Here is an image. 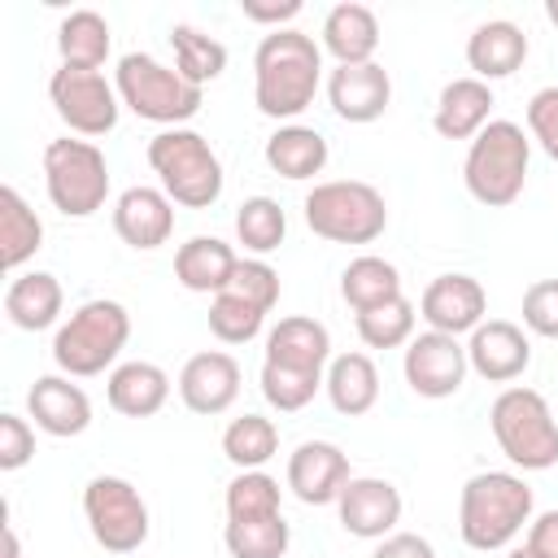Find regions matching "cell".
<instances>
[{
    "instance_id": "6da1fadb",
    "label": "cell",
    "mask_w": 558,
    "mask_h": 558,
    "mask_svg": "<svg viewBox=\"0 0 558 558\" xmlns=\"http://www.w3.org/2000/svg\"><path fill=\"white\" fill-rule=\"evenodd\" d=\"M318 83H323V48L314 44V35L296 26L262 35L253 52V105L266 118L283 122L305 113L318 96Z\"/></svg>"
},
{
    "instance_id": "7a4b0ae2",
    "label": "cell",
    "mask_w": 558,
    "mask_h": 558,
    "mask_svg": "<svg viewBox=\"0 0 558 558\" xmlns=\"http://www.w3.org/2000/svg\"><path fill=\"white\" fill-rule=\"evenodd\" d=\"M532 488L514 471H480L458 493V532L471 549H506L532 523Z\"/></svg>"
},
{
    "instance_id": "3957f363",
    "label": "cell",
    "mask_w": 558,
    "mask_h": 558,
    "mask_svg": "<svg viewBox=\"0 0 558 558\" xmlns=\"http://www.w3.org/2000/svg\"><path fill=\"white\" fill-rule=\"evenodd\" d=\"M527 161H532V135L510 118H493L466 148L462 183L480 205L506 209L523 196Z\"/></svg>"
},
{
    "instance_id": "277c9868",
    "label": "cell",
    "mask_w": 558,
    "mask_h": 558,
    "mask_svg": "<svg viewBox=\"0 0 558 558\" xmlns=\"http://www.w3.org/2000/svg\"><path fill=\"white\" fill-rule=\"evenodd\" d=\"M131 340V314L122 301H109V296H96V301H83L52 336V362L61 375L70 379H87V375H100L118 362V353L126 349Z\"/></svg>"
},
{
    "instance_id": "5b68a950",
    "label": "cell",
    "mask_w": 558,
    "mask_h": 558,
    "mask_svg": "<svg viewBox=\"0 0 558 558\" xmlns=\"http://www.w3.org/2000/svg\"><path fill=\"white\" fill-rule=\"evenodd\" d=\"M148 166L161 179V192L183 209H209L222 196V161L192 126L157 131L148 140Z\"/></svg>"
},
{
    "instance_id": "8992f818",
    "label": "cell",
    "mask_w": 558,
    "mask_h": 558,
    "mask_svg": "<svg viewBox=\"0 0 558 558\" xmlns=\"http://www.w3.org/2000/svg\"><path fill=\"white\" fill-rule=\"evenodd\" d=\"M113 87L135 118L157 122L166 131L192 122L205 105V87H192L174 65H161L148 52H126L113 70Z\"/></svg>"
},
{
    "instance_id": "52a82bcc",
    "label": "cell",
    "mask_w": 558,
    "mask_h": 558,
    "mask_svg": "<svg viewBox=\"0 0 558 558\" xmlns=\"http://www.w3.org/2000/svg\"><path fill=\"white\" fill-rule=\"evenodd\" d=\"M488 427L519 471H549L558 462V418L536 388H501L488 405Z\"/></svg>"
},
{
    "instance_id": "ba28073f",
    "label": "cell",
    "mask_w": 558,
    "mask_h": 558,
    "mask_svg": "<svg viewBox=\"0 0 558 558\" xmlns=\"http://www.w3.org/2000/svg\"><path fill=\"white\" fill-rule=\"evenodd\" d=\"M305 222L331 244H375L388 227V205L366 179H327L305 192Z\"/></svg>"
},
{
    "instance_id": "9c48e42d",
    "label": "cell",
    "mask_w": 558,
    "mask_h": 558,
    "mask_svg": "<svg viewBox=\"0 0 558 558\" xmlns=\"http://www.w3.org/2000/svg\"><path fill=\"white\" fill-rule=\"evenodd\" d=\"M44 187L57 214L92 218L109 201V161L92 140H48L44 148Z\"/></svg>"
},
{
    "instance_id": "30bf717a",
    "label": "cell",
    "mask_w": 558,
    "mask_h": 558,
    "mask_svg": "<svg viewBox=\"0 0 558 558\" xmlns=\"http://www.w3.org/2000/svg\"><path fill=\"white\" fill-rule=\"evenodd\" d=\"M83 519L105 554H135L148 541V501L122 475H92L83 488Z\"/></svg>"
},
{
    "instance_id": "8fae6325",
    "label": "cell",
    "mask_w": 558,
    "mask_h": 558,
    "mask_svg": "<svg viewBox=\"0 0 558 558\" xmlns=\"http://www.w3.org/2000/svg\"><path fill=\"white\" fill-rule=\"evenodd\" d=\"M48 100L57 109V118L83 135V140H96V135H109L118 126V87L100 74V70H74V65H61L52 70L48 78Z\"/></svg>"
},
{
    "instance_id": "7c38bea8",
    "label": "cell",
    "mask_w": 558,
    "mask_h": 558,
    "mask_svg": "<svg viewBox=\"0 0 558 558\" xmlns=\"http://www.w3.org/2000/svg\"><path fill=\"white\" fill-rule=\"evenodd\" d=\"M471 362H466V344L458 336H445V331H418L410 344H405V357H401V375L405 384L427 397V401H445L462 388Z\"/></svg>"
},
{
    "instance_id": "4fadbf2b",
    "label": "cell",
    "mask_w": 558,
    "mask_h": 558,
    "mask_svg": "<svg viewBox=\"0 0 558 558\" xmlns=\"http://www.w3.org/2000/svg\"><path fill=\"white\" fill-rule=\"evenodd\" d=\"M340 527L357 541H384L401 523V493L392 480L379 475H353L336 497Z\"/></svg>"
},
{
    "instance_id": "5bb4252c",
    "label": "cell",
    "mask_w": 558,
    "mask_h": 558,
    "mask_svg": "<svg viewBox=\"0 0 558 558\" xmlns=\"http://www.w3.org/2000/svg\"><path fill=\"white\" fill-rule=\"evenodd\" d=\"M488 292L475 275H436L418 296V318L445 336H471L484 323Z\"/></svg>"
},
{
    "instance_id": "9a60e30c",
    "label": "cell",
    "mask_w": 558,
    "mask_h": 558,
    "mask_svg": "<svg viewBox=\"0 0 558 558\" xmlns=\"http://www.w3.org/2000/svg\"><path fill=\"white\" fill-rule=\"evenodd\" d=\"M466 362L488 384H510L532 366V340L510 318H484L466 340Z\"/></svg>"
},
{
    "instance_id": "2e32d148",
    "label": "cell",
    "mask_w": 558,
    "mask_h": 558,
    "mask_svg": "<svg viewBox=\"0 0 558 558\" xmlns=\"http://www.w3.org/2000/svg\"><path fill=\"white\" fill-rule=\"evenodd\" d=\"M179 397L192 414H227L240 397V362L227 349H205L192 353L179 371Z\"/></svg>"
},
{
    "instance_id": "e0dca14e",
    "label": "cell",
    "mask_w": 558,
    "mask_h": 558,
    "mask_svg": "<svg viewBox=\"0 0 558 558\" xmlns=\"http://www.w3.org/2000/svg\"><path fill=\"white\" fill-rule=\"evenodd\" d=\"M349 480V453L331 440H301L288 453V488L305 506H336Z\"/></svg>"
},
{
    "instance_id": "ac0fdd59",
    "label": "cell",
    "mask_w": 558,
    "mask_h": 558,
    "mask_svg": "<svg viewBox=\"0 0 558 558\" xmlns=\"http://www.w3.org/2000/svg\"><path fill=\"white\" fill-rule=\"evenodd\" d=\"M327 100H331V113L340 122H353V126H366L375 118L388 113L392 105V78L379 61H366V65H336L327 74Z\"/></svg>"
},
{
    "instance_id": "d6986e66",
    "label": "cell",
    "mask_w": 558,
    "mask_h": 558,
    "mask_svg": "<svg viewBox=\"0 0 558 558\" xmlns=\"http://www.w3.org/2000/svg\"><path fill=\"white\" fill-rule=\"evenodd\" d=\"M113 231L122 244L153 253L174 235V201L161 187L135 183L113 201Z\"/></svg>"
},
{
    "instance_id": "ffe728a7",
    "label": "cell",
    "mask_w": 558,
    "mask_h": 558,
    "mask_svg": "<svg viewBox=\"0 0 558 558\" xmlns=\"http://www.w3.org/2000/svg\"><path fill=\"white\" fill-rule=\"evenodd\" d=\"M26 414L35 418L39 432L57 440L83 436L92 427V401L78 384H70V375H39L26 392Z\"/></svg>"
},
{
    "instance_id": "44dd1931",
    "label": "cell",
    "mask_w": 558,
    "mask_h": 558,
    "mask_svg": "<svg viewBox=\"0 0 558 558\" xmlns=\"http://www.w3.org/2000/svg\"><path fill=\"white\" fill-rule=\"evenodd\" d=\"M493 87L488 83H480L475 74H466V78H449L445 87H440V96H436V113H432V126H436V135H445V140H475L493 118Z\"/></svg>"
},
{
    "instance_id": "7402d4cb",
    "label": "cell",
    "mask_w": 558,
    "mask_h": 558,
    "mask_svg": "<svg viewBox=\"0 0 558 558\" xmlns=\"http://www.w3.org/2000/svg\"><path fill=\"white\" fill-rule=\"evenodd\" d=\"M523 61H527V35H523V26H514L506 17L480 22L471 31V39H466V65L475 70L480 83L510 78Z\"/></svg>"
},
{
    "instance_id": "603a6c76",
    "label": "cell",
    "mask_w": 558,
    "mask_h": 558,
    "mask_svg": "<svg viewBox=\"0 0 558 558\" xmlns=\"http://www.w3.org/2000/svg\"><path fill=\"white\" fill-rule=\"evenodd\" d=\"M266 362L292 366V371H327L331 362V331L318 318L288 314L266 331Z\"/></svg>"
},
{
    "instance_id": "cb8c5ba5",
    "label": "cell",
    "mask_w": 558,
    "mask_h": 558,
    "mask_svg": "<svg viewBox=\"0 0 558 558\" xmlns=\"http://www.w3.org/2000/svg\"><path fill=\"white\" fill-rule=\"evenodd\" d=\"M323 48L336 57V65H366L379 52V17L375 9L344 0L327 9L323 17Z\"/></svg>"
},
{
    "instance_id": "d4e9b609",
    "label": "cell",
    "mask_w": 558,
    "mask_h": 558,
    "mask_svg": "<svg viewBox=\"0 0 558 558\" xmlns=\"http://www.w3.org/2000/svg\"><path fill=\"white\" fill-rule=\"evenodd\" d=\"M105 397L122 418H153L170 401V375L157 362H144V357L122 362V366L109 371Z\"/></svg>"
},
{
    "instance_id": "484cf974",
    "label": "cell",
    "mask_w": 558,
    "mask_h": 558,
    "mask_svg": "<svg viewBox=\"0 0 558 558\" xmlns=\"http://www.w3.org/2000/svg\"><path fill=\"white\" fill-rule=\"evenodd\" d=\"M235 266H240L235 248L218 235H192L174 248V279L187 292H214V296L227 292Z\"/></svg>"
},
{
    "instance_id": "4316f807",
    "label": "cell",
    "mask_w": 558,
    "mask_h": 558,
    "mask_svg": "<svg viewBox=\"0 0 558 558\" xmlns=\"http://www.w3.org/2000/svg\"><path fill=\"white\" fill-rule=\"evenodd\" d=\"M65 305V292H61V279L48 275V270H26V275H13V283L4 288V314L13 327L22 331H44L57 323Z\"/></svg>"
},
{
    "instance_id": "83f0119b",
    "label": "cell",
    "mask_w": 558,
    "mask_h": 558,
    "mask_svg": "<svg viewBox=\"0 0 558 558\" xmlns=\"http://www.w3.org/2000/svg\"><path fill=\"white\" fill-rule=\"evenodd\" d=\"M262 157H266V166H270L275 174L301 183V179L323 174V166H327V140H323L314 126L288 122V126H279V131L266 140Z\"/></svg>"
},
{
    "instance_id": "f1b7e54d",
    "label": "cell",
    "mask_w": 558,
    "mask_h": 558,
    "mask_svg": "<svg viewBox=\"0 0 558 558\" xmlns=\"http://www.w3.org/2000/svg\"><path fill=\"white\" fill-rule=\"evenodd\" d=\"M323 388H327V397H331V405L340 414L357 418L379 401V371H375V362L366 353H336L327 362Z\"/></svg>"
},
{
    "instance_id": "f546056e",
    "label": "cell",
    "mask_w": 558,
    "mask_h": 558,
    "mask_svg": "<svg viewBox=\"0 0 558 558\" xmlns=\"http://www.w3.org/2000/svg\"><path fill=\"white\" fill-rule=\"evenodd\" d=\"M44 248V222L26 205L17 187H0V262L4 270H22L35 253Z\"/></svg>"
},
{
    "instance_id": "4dcf8cb0",
    "label": "cell",
    "mask_w": 558,
    "mask_h": 558,
    "mask_svg": "<svg viewBox=\"0 0 558 558\" xmlns=\"http://www.w3.org/2000/svg\"><path fill=\"white\" fill-rule=\"evenodd\" d=\"M109 44H113L109 22L96 9H74L57 26L61 65H74V70H100L109 61Z\"/></svg>"
},
{
    "instance_id": "1f68e13d",
    "label": "cell",
    "mask_w": 558,
    "mask_h": 558,
    "mask_svg": "<svg viewBox=\"0 0 558 558\" xmlns=\"http://www.w3.org/2000/svg\"><path fill=\"white\" fill-rule=\"evenodd\" d=\"M340 296L353 305V314L375 310V305H384V301H397V296H405V292H401V270H397L388 257L362 253V257H353V262L340 270Z\"/></svg>"
},
{
    "instance_id": "d6a6232c",
    "label": "cell",
    "mask_w": 558,
    "mask_h": 558,
    "mask_svg": "<svg viewBox=\"0 0 558 558\" xmlns=\"http://www.w3.org/2000/svg\"><path fill=\"white\" fill-rule=\"evenodd\" d=\"M170 48H174V70L192 83V87H205L214 83L222 70H227V44L205 35L201 26L192 22H179L170 26Z\"/></svg>"
},
{
    "instance_id": "836d02e7",
    "label": "cell",
    "mask_w": 558,
    "mask_h": 558,
    "mask_svg": "<svg viewBox=\"0 0 558 558\" xmlns=\"http://www.w3.org/2000/svg\"><path fill=\"white\" fill-rule=\"evenodd\" d=\"M222 453L235 471H262L279 453V427L266 414H240L222 432Z\"/></svg>"
},
{
    "instance_id": "e575fe53",
    "label": "cell",
    "mask_w": 558,
    "mask_h": 558,
    "mask_svg": "<svg viewBox=\"0 0 558 558\" xmlns=\"http://www.w3.org/2000/svg\"><path fill=\"white\" fill-rule=\"evenodd\" d=\"M222 545L231 558H283L292 545V527L283 514L270 519H227Z\"/></svg>"
},
{
    "instance_id": "d590c367",
    "label": "cell",
    "mask_w": 558,
    "mask_h": 558,
    "mask_svg": "<svg viewBox=\"0 0 558 558\" xmlns=\"http://www.w3.org/2000/svg\"><path fill=\"white\" fill-rule=\"evenodd\" d=\"M288 235V214L279 209V201L270 196H248L240 209H235V240L253 253V257H266L283 244Z\"/></svg>"
},
{
    "instance_id": "8d00e7d4",
    "label": "cell",
    "mask_w": 558,
    "mask_h": 558,
    "mask_svg": "<svg viewBox=\"0 0 558 558\" xmlns=\"http://www.w3.org/2000/svg\"><path fill=\"white\" fill-rule=\"evenodd\" d=\"M414 323H418V310L410 296H397V301H384L375 310H362L357 314V336L366 349H401L414 340Z\"/></svg>"
},
{
    "instance_id": "74e56055",
    "label": "cell",
    "mask_w": 558,
    "mask_h": 558,
    "mask_svg": "<svg viewBox=\"0 0 558 558\" xmlns=\"http://www.w3.org/2000/svg\"><path fill=\"white\" fill-rule=\"evenodd\" d=\"M227 519H270L283 514V488L266 471H240L222 493Z\"/></svg>"
},
{
    "instance_id": "f35d334b",
    "label": "cell",
    "mask_w": 558,
    "mask_h": 558,
    "mask_svg": "<svg viewBox=\"0 0 558 558\" xmlns=\"http://www.w3.org/2000/svg\"><path fill=\"white\" fill-rule=\"evenodd\" d=\"M327 375V371H323ZM323 375L318 371H292V366H275V362H262V397L279 410V414H296L314 401V392L323 388Z\"/></svg>"
},
{
    "instance_id": "ab89813d",
    "label": "cell",
    "mask_w": 558,
    "mask_h": 558,
    "mask_svg": "<svg viewBox=\"0 0 558 558\" xmlns=\"http://www.w3.org/2000/svg\"><path fill=\"white\" fill-rule=\"evenodd\" d=\"M262 323H266V314L257 305H248L244 296H235V292H218L209 301V331L222 344H248L262 331Z\"/></svg>"
},
{
    "instance_id": "60d3db41",
    "label": "cell",
    "mask_w": 558,
    "mask_h": 558,
    "mask_svg": "<svg viewBox=\"0 0 558 558\" xmlns=\"http://www.w3.org/2000/svg\"><path fill=\"white\" fill-rule=\"evenodd\" d=\"M227 292H235V296H244L248 305H257L262 314H270V310L279 305V270H275L270 262H262V257H240V266H235L231 283H227Z\"/></svg>"
},
{
    "instance_id": "b9f144b4",
    "label": "cell",
    "mask_w": 558,
    "mask_h": 558,
    "mask_svg": "<svg viewBox=\"0 0 558 558\" xmlns=\"http://www.w3.org/2000/svg\"><path fill=\"white\" fill-rule=\"evenodd\" d=\"M523 327L532 336L558 340V279H536L523 292Z\"/></svg>"
},
{
    "instance_id": "7bdbcfd3",
    "label": "cell",
    "mask_w": 558,
    "mask_h": 558,
    "mask_svg": "<svg viewBox=\"0 0 558 558\" xmlns=\"http://www.w3.org/2000/svg\"><path fill=\"white\" fill-rule=\"evenodd\" d=\"M527 135L558 161V87H541L527 100Z\"/></svg>"
},
{
    "instance_id": "ee69618b",
    "label": "cell",
    "mask_w": 558,
    "mask_h": 558,
    "mask_svg": "<svg viewBox=\"0 0 558 558\" xmlns=\"http://www.w3.org/2000/svg\"><path fill=\"white\" fill-rule=\"evenodd\" d=\"M35 458V427L22 414H0V471H22Z\"/></svg>"
},
{
    "instance_id": "f6af8a7d",
    "label": "cell",
    "mask_w": 558,
    "mask_h": 558,
    "mask_svg": "<svg viewBox=\"0 0 558 558\" xmlns=\"http://www.w3.org/2000/svg\"><path fill=\"white\" fill-rule=\"evenodd\" d=\"M240 13L257 26L270 31H288L292 17H301V0H240Z\"/></svg>"
},
{
    "instance_id": "bcb514c9",
    "label": "cell",
    "mask_w": 558,
    "mask_h": 558,
    "mask_svg": "<svg viewBox=\"0 0 558 558\" xmlns=\"http://www.w3.org/2000/svg\"><path fill=\"white\" fill-rule=\"evenodd\" d=\"M536 558H558V510H541L527 523V541H523Z\"/></svg>"
},
{
    "instance_id": "7dc6e473",
    "label": "cell",
    "mask_w": 558,
    "mask_h": 558,
    "mask_svg": "<svg viewBox=\"0 0 558 558\" xmlns=\"http://www.w3.org/2000/svg\"><path fill=\"white\" fill-rule=\"evenodd\" d=\"M371 558H436V549H432V541L418 536V532H392V536H384V541L375 545Z\"/></svg>"
},
{
    "instance_id": "c3c4849f",
    "label": "cell",
    "mask_w": 558,
    "mask_h": 558,
    "mask_svg": "<svg viewBox=\"0 0 558 558\" xmlns=\"http://www.w3.org/2000/svg\"><path fill=\"white\" fill-rule=\"evenodd\" d=\"M4 558H22V545H17L13 523H4Z\"/></svg>"
},
{
    "instance_id": "681fc988",
    "label": "cell",
    "mask_w": 558,
    "mask_h": 558,
    "mask_svg": "<svg viewBox=\"0 0 558 558\" xmlns=\"http://www.w3.org/2000/svg\"><path fill=\"white\" fill-rule=\"evenodd\" d=\"M545 17L558 26V0H545Z\"/></svg>"
},
{
    "instance_id": "f907efd6",
    "label": "cell",
    "mask_w": 558,
    "mask_h": 558,
    "mask_svg": "<svg viewBox=\"0 0 558 558\" xmlns=\"http://www.w3.org/2000/svg\"><path fill=\"white\" fill-rule=\"evenodd\" d=\"M506 558H536V554H532V549H527V545H519V549H510V554H506Z\"/></svg>"
}]
</instances>
